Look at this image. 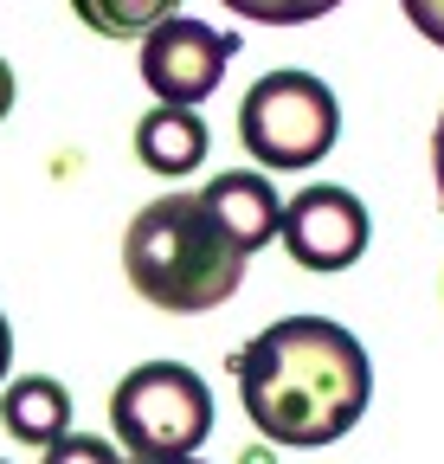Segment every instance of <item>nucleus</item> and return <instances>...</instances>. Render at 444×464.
Listing matches in <instances>:
<instances>
[{"mask_svg":"<svg viewBox=\"0 0 444 464\" xmlns=\"http://www.w3.org/2000/svg\"><path fill=\"white\" fill-rule=\"evenodd\" d=\"M232 374H239V400L258 439L290 445V451L348 439L373 400L367 348L328 316L270 323L232 355Z\"/></svg>","mask_w":444,"mask_h":464,"instance_id":"obj_1","label":"nucleus"},{"mask_svg":"<svg viewBox=\"0 0 444 464\" xmlns=\"http://www.w3.org/2000/svg\"><path fill=\"white\" fill-rule=\"evenodd\" d=\"M245 246L213 219L200 194H161L123 232V271L155 310L200 316L245 284Z\"/></svg>","mask_w":444,"mask_h":464,"instance_id":"obj_2","label":"nucleus"},{"mask_svg":"<svg viewBox=\"0 0 444 464\" xmlns=\"http://www.w3.org/2000/svg\"><path fill=\"white\" fill-rule=\"evenodd\" d=\"M109 426H117L129 464L194 458L213 432V393L187 362H142L109 393Z\"/></svg>","mask_w":444,"mask_h":464,"instance_id":"obj_3","label":"nucleus"},{"mask_svg":"<svg viewBox=\"0 0 444 464\" xmlns=\"http://www.w3.org/2000/svg\"><path fill=\"white\" fill-rule=\"evenodd\" d=\"M335 130H342V103L309 72H264L239 103L245 155L258 168H277V174L316 168L328 149H335Z\"/></svg>","mask_w":444,"mask_h":464,"instance_id":"obj_4","label":"nucleus"},{"mask_svg":"<svg viewBox=\"0 0 444 464\" xmlns=\"http://www.w3.org/2000/svg\"><path fill=\"white\" fill-rule=\"evenodd\" d=\"M232 52H239L232 33L175 14V20H161V26L142 39V84H148L161 103L194 110V103H206V97L219 91V78H226V65H232Z\"/></svg>","mask_w":444,"mask_h":464,"instance_id":"obj_5","label":"nucleus"},{"mask_svg":"<svg viewBox=\"0 0 444 464\" xmlns=\"http://www.w3.org/2000/svg\"><path fill=\"white\" fill-rule=\"evenodd\" d=\"M367 207L348 194V188H303L297 200H284V219H277V239H284V252L303 265V271H348L361 252H367Z\"/></svg>","mask_w":444,"mask_h":464,"instance_id":"obj_6","label":"nucleus"},{"mask_svg":"<svg viewBox=\"0 0 444 464\" xmlns=\"http://www.w3.org/2000/svg\"><path fill=\"white\" fill-rule=\"evenodd\" d=\"M200 200L213 207V219L232 232V239L245 252L270 246L277 239V219H284V200H277V188L264 181L258 168H232V174H213V181L200 188Z\"/></svg>","mask_w":444,"mask_h":464,"instance_id":"obj_7","label":"nucleus"},{"mask_svg":"<svg viewBox=\"0 0 444 464\" xmlns=\"http://www.w3.org/2000/svg\"><path fill=\"white\" fill-rule=\"evenodd\" d=\"M136 155L142 168H155L161 181H181L206 161V123L200 110H175V103H155L142 123H136Z\"/></svg>","mask_w":444,"mask_h":464,"instance_id":"obj_8","label":"nucleus"},{"mask_svg":"<svg viewBox=\"0 0 444 464\" xmlns=\"http://www.w3.org/2000/svg\"><path fill=\"white\" fill-rule=\"evenodd\" d=\"M0 426H7L20 445H52V439H65L71 432V393L65 381H52V374H20L7 393H0Z\"/></svg>","mask_w":444,"mask_h":464,"instance_id":"obj_9","label":"nucleus"},{"mask_svg":"<svg viewBox=\"0 0 444 464\" xmlns=\"http://www.w3.org/2000/svg\"><path fill=\"white\" fill-rule=\"evenodd\" d=\"M71 14L103 39H148L161 20L181 14V0H71Z\"/></svg>","mask_w":444,"mask_h":464,"instance_id":"obj_10","label":"nucleus"},{"mask_svg":"<svg viewBox=\"0 0 444 464\" xmlns=\"http://www.w3.org/2000/svg\"><path fill=\"white\" fill-rule=\"evenodd\" d=\"M226 7L245 14V20H258V26H309L322 14H335L342 0H226Z\"/></svg>","mask_w":444,"mask_h":464,"instance_id":"obj_11","label":"nucleus"},{"mask_svg":"<svg viewBox=\"0 0 444 464\" xmlns=\"http://www.w3.org/2000/svg\"><path fill=\"white\" fill-rule=\"evenodd\" d=\"M39 464H123V458H117V445H103V439H71L65 432V439L45 445Z\"/></svg>","mask_w":444,"mask_h":464,"instance_id":"obj_12","label":"nucleus"},{"mask_svg":"<svg viewBox=\"0 0 444 464\" xmlns=\"http://www.w3.org/2000/svg\"><path fill=\"white\" fill-rule=\"evenodd\" d=\"M406 7V20L431 39V45H444V0H400Z\"/></svg>","mask_w":444,"mask_h":464,"instance_id":"obj_13","label":"nucleus"},{"mask_svg":"<svg viewBox=\"0 0 444 464\" xmlns=\"http://www.w3.org/2000/svg\"><path fill=\"white\" fill-rule=\"evenodd\" d=\"M431 168H438V200H444V116H438V130H431Z\"/></svg>","mask_w":444,"mask_h":464,"instance_id":"obj_14","label":"nucleus"},{"mask_svg":"<svg viewBox=\"0 0 444 464\" xmlns=\"http://www.w3.org/2000/svg\"><path fill=\"white\" fill-rule=\"evenodd\" d=\"M7 110H14V65L0 58V123H7Z\"/></svg>","mask_w":444,"mask_h":464,"instance_id":"obj_15","label":"nucleus"},{"mask_svg":"<svg viewBox=\"0 0 444 464\" xmlns=\"http://www.w3.org/2000/svg\"><path fill=\"white\" fill-rule=\"evenodd\" d=\"M7 368H14V329H7V316H0V381H7Z\"/></svg>","mask_w":444,"mask_h":464,"instance_id":"obj_16","label":"nucleus"},{"mask_svg":"<svg viewBox=\"0 0 444 464\" xmlns=\"http://www.w3.org/2000/svg\"><path fill=\"white\" fill-rule=\"evenodd\" d=\"M168 464H200V458H168Z\"/></svg>","mask_w":444,"mask_h":464,"instance_id":"obj_17","label":"nucleus"},{"mask_svg":"<svg viewBox=\"0 0 444 464\" xmlns=\"http://www.w3.org/2000/svg\"><path fill=\"white\" fill-rule=\"evenodd\" d=\"M0 464H7V458H0Z\"/></svg>","mask_w":444,"mask_h":464,"instance_id":"obj_18","label":"nucleus"}]
</instances>
